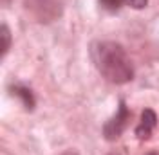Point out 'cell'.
<instances>
[{
    "mask_svg": "<svg viewBox=\"0 0 159 155\" xmlns=\"http://www.w3.org/2000/svg\"><path fill=\"white\" fill-rule=\"evenodd\" d=\"M98 4L101 6V9L109 11V13H116L121 9V6L125 4L123 0H98Z\"/></svg>",
    "mask_w": 159,
    "mask_h": 155,
    "instance_id": "obj_6",
    "label": "cell"
},
{
    "mask_svg": "<svg viewBox=\"0 0 159 155\" xmlns=\"http://www.w3.org/2000/svg\"><path fill=\"white\" fill-rule=\"evenodd\" d=\"M11 90V96L18 97L20 101H22V105L25 110H33L34 105H36V101H34V96H33V92H31V88H27L25 85H22V83H13L9 87Z\"/></svg>",
    "mask_w": 159,
    "mask_h": 155,
    "instance_id": "obj_4",
    "label": "cell"
},
{
    "mask_svg": "<svg viewBox=\"0 0 159 155\" xmlns=\"http://www.w3.org/2000/svg\"><path fill=\"white\" fill-rule=\"evenodd\" d=\"M129 121H130V110L127 107V103L121 99L116 114L103 125V135H105V139L107 141H116V139H119L121 134L127 130Z\"/></svg>",
    "mask_w": 159,
    "mask_h": 155,
    "instance_id": "obj_2",
    "label": "cell"
},
{
    "mask_svg": "<svg viewBox=\"0 0 159 155\" xmlns=\"http://www.w3.org/2000/svg\"><path fill=\"white\" fill-rule=\"evenodd\" d=\"M157 126V116L152 108H145L141 112V117H139V123L136 126V137L139 141H148L150 135L154 134Z\"/></svg>",
    "mask_w": 159,
    "mask_h": 155,
    "instance_id": "obj_3",
    "label": "cell"
},
{
    "mask_svg": "<svg viewBox=\"0 0 159 155\" xmlns=\"http://www.w3.org/2000/svg\"><path fill=\"white\" fill-rule=\"evenodd\" d=\"M0 38H2V58H4L11 47V33L6 24H2V27H0Z\"/></svg>",
    "mask_w": 159,
    "mask_h": 155,
    "instance_id": "obj_5",
    "label": "cell"
},
{
    "mask_svg": "<svg viewBox=\"0 0 159 155\" xmlns=\"http://www.w3.org/2000/svg\"><path fill=\"white\" fill-rule=\"evenodd\" d=\"M148 155H157V153H148Z\"/></svg>",
    "mask_w": 159,
    "mask_h": 155,
    "instance_id": "obj_8",
    "label": "cell"
},
{
    "mask_svg": "<svg viewBox=\"0 0 159 155\" xmlns=\"http://www.w3.org/2000/svg\"><path fill=\"white\" fill-rule=\"evenodd\" d=\"M112 155H118V153H112Z\"/></svg>",
    "mask_w": 159,
    "mask_h": 155,
    "instance_id": "obj_9",
    "label": "cell"
},
{
    "mask_svg": "<svg viewBox=\"0 0 159 155\" xmlns=\"http://www.w3.org/2000/svg\"><path fill=\"white\" fill-rule=\"evenodd\" d=\"M123 2L127 6H130V7H134V9H143L148 4V0H123Z\"/></svg>",
    "mask_w": 159,
    "mask_h": 155,
    "instance_id": "obj_7",
    "label": "cell"
},
{
    "mask_svg": "<svg viewBox=\"0 0 159 155\" xmlns=\"http://www.w3.org/2000/svg\"><path fill=\"white\" fill-rule=\"evenodd\" d=\"M90 58L98 72L114 85L129 83L134 78V67L125 49L116 42L98 40L90 45Z\"/></svg>",
    "mask_w": 159,
    "mask_h": 155,
    "instance_id": "obj_1",
    "label": "cell"
}]
</instances>
